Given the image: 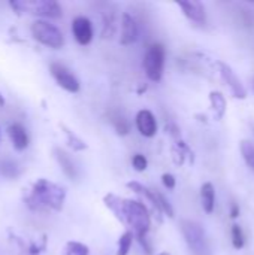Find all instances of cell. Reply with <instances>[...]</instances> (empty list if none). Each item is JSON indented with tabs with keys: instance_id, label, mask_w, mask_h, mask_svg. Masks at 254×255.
Listing matches in <instances>:
<instances>
[{
	"instance_id": "cell-12",
	"label": "cell",
	"mask_w": 254,
	"mask_h": 255,
	"mask_svg": "<svg viewBox=\"0 0 254 255\" xmlns=\"http://www.w3.org/2000/svg\"><path fill=\"white\" fill-rule=\"evenodd\" d=\"M7 133H9V137H10L12 145L15 146V149L22 151V149L27 148V145H28V136H27L25 128L21 124H12L7 128Z\"/></svg>"
},
{
	"instance_id": "cell-3",
	"label": "cell",
	"mask_w": 254,
	"mask_h": 255,
	"mask_svg": "<svg viewBox=\"0 0 254 255\" xmlns=\"http://www.w3.org/2000/svg\"><path fill=\"white\" fill-rule=\"evenodd\" d=\"M181 230L186 239V244L189 245L193 255H210V244L205 235V230L201 224L195 221L184 220L181 223Z\"/></svg>"
},
{
	"instance_id": "cell-7",
	"label": "cell",
	"mask_w": 254,
	"mask_h": 255,
	"mask_svg": "<svg viewBox=\"0 0 254 255\" xmlns=\"http://www.w3.org/2000/svg\"><path fill=\"white\" fill-rule=\"evenodd\" d=\"M49 70L61 88H64L69 93H78L79 91V81L66 66H63L60 63H52L49 66Z\"/></svg>"
},
{
	"instance_id": "cell-4",
	"label": "cell",
	"mask_w": 254,
	"mask_h": 255,
	"mask_svg": "<svg viewBox=\"0 0 254 255\" xmlns=\"http://www.w3.org/2000/svg\"><path fill=\"white\" fill-rule=\"evenodd\" d=\"M10 6L18 12H25L30 15H42L49 18H58L63 13L60 4L52 0H18V1H10Z\"/></svg>"
},
{
	"instance_id": "cell-2",
	"label": "cell",
	"mask_w": 254,
	"mask_h": 255,
	"mask_svg": "<svg viewBox=\"0 0 254 255\" xmlns=\"http://www.w3.org/2000/svg\"><path fill=\"white\" fill-rule=\"evenodd\" d=\"M64 188L48 182L46 179H40L34 184L31 196L28 197V205L34 209H54L60 211L64 203Z\"/></svg>"
},
{
	"instance_id": "cell-8",
	"label": "cell",
	"mask_w": 254,
	"mask_h": 255,
	"mask_svg": "<svg viewBox=\"0 0 254 255\" xmlns=\"http://www.w3.org/2000/svg\"><path fill=\"white\" fill-rule=\"evenodd\" d=\"M219 67H220V73H222V78L223 81L228 84V87L231 88L232 94L238 99H246L247 97V91L241 82V79L237 76V73L225 63H219Z\"/></svg>"
},
{
	"instance_id": "cell-5",
	"label": "cell",
	"mask_w": 254,
	"mask_h": 255,
	"mask_svg": "<svg viewBox=\"0 0 254 255\" xmlns=\"http://www.w3.org/2000/svg\"><path fill=\"white\" fill-rule=\"evenodd\" d=\"M31 34L37 42H40L45 46L54 48V49H58L64 45L63 33L55 25H52L43 19H37L31 24Z\"/></svg>"
},
{
	"instance_id": "cell-24",
	"label": "cell",
	"mask_w": 254,
	"mask_h": 255,
	"mask_svg": "<svg viewBox=\"0 0 254 255\" xmlns=\"http://www.w3.org/2000/svg\"><path fill=\"white\" fill-rule=\"evenodd\" d=\"M238 215H240V208H238L237 203H234V205H232V209H231V217H232V218H237Z\"/></svg>"
},
{
	"instance_id": "cell-1",
	"label": "cell",
	"mask_w": 254,
	"mask_h": 255,
	"mask_svg": "<svg viewBox=\"0 0 254 255\" xmlns=\"http://www.w3.org/2000/svg\"><path fill=\"white\" fill-rule=\"evenodd\" d=\"M105 202H106V206L118 217V220L133 227L135 235L138 236V239L142 242V245L147 248V253L150 254L151 251L145 242V236H147V232L150 230L151 221H150L148 209L145 208V205H142L141 202H135V200H124L112 194L106 196Z\"/></svg>"
},
{
	"instance_id": "cell-22",
	"label": "cell",
	"mask_w": 254,
	"mask_h": 255,
	"mask_svg": "<svg viewBox=\"0 0 254 255\" xmlns=\"http://www.w3.org/2000/svg\"><path fill=\"white\" fill-rule=\"evenodd\" d=\"M67 137H69V145L73 149H84L85 148V143L82 140H79L75 134H72V131H69V130H67Z\"/></svg>"
},
{
	"instance_id": "cell-20",
	"label": "cell",
	"mask_w": 254,
	"mask_h": 255,
	"mask_svg": "<svg viewBox=\"0 0 254 255\" xmlns=\"http://www.w3.org/2000/svg\"><path fill=\"white\" fill-rule=\"evenodd\" d=\"M66 255H88V248L78 242H69L66 247Z\"/></svg>"
},
{
	"instance_id": "cell-9",
	"label": "cell",
	"mask_w": 254,
	"mask_h": 255,
	"mask_svg": "<svg viewBox=\"0 0 254 255\" xmlns=\"http://www.w3.org/2000/svg\"><path fill=\"white\" fill-rule=\"evenodd\" d=\"M72 33L79 45H88L93 39V25L88 18L76 16L72 22Z\"/></svg>"
},
{
	"instance_id": "cell-16",
	"label": "cell",
	"mask_w": 254,
	"mask_h": 255,
	"mask_svg": "<svg viewBox=\"0 0 254 255\" xmlns=\"http://www.w3.org/2000/svg\"><path fill=\"white\" fill-rule=\"evenodd\" d=\"M210 100H211V105L214 108V112H216L217 118L219 120L225 117V112H226V99L220 93L214 91V93L210 94Z\"/></svg>"
},
{
	"instance_id": "cell-18",
	"label": "cell",
	"mask_w": 254,
	"mask_h": 255,
	"mask_svg": "<svg viewBox=\"0 0 254 255\" xmlns=\"http://www.w3.org/2000/svg\"><path fill=\"white\" fill-rule=\"evenodd\" d=\"M132 244H133V233L126 232V233L120 238V242H118V253H117V255L129 254Z\"/></svg>"
},
{
	"instance_id": "cell-6",
	"label": "cell",
	"mask_w": 254,
	"mask_h": 255,
	"mask_svg": "<svg viewBox=\"0 0 254 255\" xmlns=\"http://www.w3.org/2000/svg\"><path fill=\"white\" fill-rule=\"evenodd\" d=\"M163 66H165V48L160 43H153L144 57V69L147 76L154 82L160 81L163 75Z\"/></svg>"
},
{
	"instance_id": "cell-21",
	"label": "cell",
	"mask_w": 254,
	"mask_h": 255,
	"mask_svg": "<svg viewBox=\"0 0 254 255\" xmlns=\"http://www.w3.org/2000/svg\"><path fill=\"white\" fill-rule=\"evenodd\" d=\"M132 164H133V167H135L136 170L142 172V170L147 169V158H145L142 154H136V155L132 158Z\"/></svg>"
},
{
	"instance_id": "cell-23",
	"label": "cell",
	"mask_w": 254,
	"mask_h": 255,
	"mask_svg": "<svg viewBox=\"0 0 254 255\" xmlns=\"http://www.w3.org/2000/svg\"><path fill=\"white\" fill-rule=\"evenodd\" d=\"M163 184H165V187L166 188H169V190H172V188H175V178L172 176V175H169V173H166V175H163Z\"/></svg>"
},
{
	"instance_id": "cell-19",
	"label": "cell",
	"mask_w": 254,
	"mask_h": 255,
	"mask_svg": "<svg viewBox=\"0 0 254 255\" xmlns=\"http://www.w3.org/2000/svg\"><path fill=\"white\" fill-rule=\"evenodd\" d=\"M244 244H246V238H244L243 229L238 224H235L232 227V245L235 250H243Z\"/></svg>"
},
{
	"instance_id": "cell-10",
	"label": "cell",
	"mask_w": 254,
	"mask_h": 255,
	"mask_svg": "<svg viewBox=\"0 0 254 255\" xmlns=\"http://www.w3.org/2000/svg\"><path fill=\"white\" fill-rule=\"evenodd\" d=\"M136 127H138L139 133L145 137H153L157 133V121H156L154 115L147 109L138 112Z\"/></svg>"
},
{
	"instance_id": "cell-14",
	"label": "cell",
	"mask_w": 254,
	"mask_h": 255,
	"mask_svg": "<svg viewBox=\"0 0 254 255\" xmlns=\"http://www.w3.org/2000/svg\"><path fill=\"white\" fill-rule=\"evenodd\" d=\"M201 199H202V206L207 214H213L214 205H216V191L214 185L211 182H207L201 188Z\"/></svg>"
},
{
	"instance_id": "cell-17",
	"label": "cell",
	"mask_w": 254,
	"mask_h": 255,
	"mask_svg": "<svg viewBox=\"0 0 254 255\" xmlns=\"http://www.w3.org/2000/svg\"><path fill=\"white\" fill-rule=\"evenodd\" d=\"M241 154H243L244 161L254 172V143L249 142V140H243L241 142Z\"/></svg>"
},
{
	"instance_id": "cell-11",
	"label": "cell",
	"mask_w": 254,
	"mask_h": 255,
	"mask_svg": "<svg viewBox=\"0 0 254 255\" xmlns=\"http://www.w3.org/2000/svg\"><path fill=\"white\" fill-rule=\"evenodd\" d=\"M178 6L183 9L184 15L198 22V24H204L205 22V7L201 1H178Z\"/></svg>"
},
{
	"instance_id": "cell-26",
	"label": "cell",
	"mask_w": 254,
	"mask_h": 255,
	"mask_svg": "<svg viewBox=\"0 0 254 255\" xmlns=\"http://www.w3.org/2000/svg\"><path fill=\"white\" fill-rule=\"evenodd\" d=\"M160 255H169V254H168V253H162V254H160Z\"/></svg>"
},
{
	"instance_id": "cell-13",
	"label": "cell",
	"mask_w": 254,
	"mask_h": 255,
	"mask_svg": "<svg viewBox=\"0 0 254 255\" xmlns=\"http://www.w3.org/2000/svg\"><path fill=\"white\" fill-rule=\"evenodd\" d=\"M136 36H138V27L135 19L130 15L124 13L123 24H121V43L129 45L136 40Z\"/></svg>"
},
{
	"instance_id": "cell-15",
	"label": "cell",
	"mask_w": 254,
	"mask_h": 255,
	"mask_svg": "<svg viewBox=\"0 0 254 255\" xmlns=\"http://www.w3.org/2000/svg\"><path fill=\"white\" fill-rule=\"evenodd\" d=\"M54 152H55V157H57V160H58V163H60V166H61L64 175L69 176L70 179H75V178H76V169H75L73 161H72V160L67 157V154L63 152L61 149H55Z\"/></svg>"
},
{
	"instance_id": "cell-25",
	"label": "cell",
	"mask_w": 254,
	"mask_h": 255,
	"mask_svg": "<svg viewBox=\"0 0 254 255\" xmlns=\"http://www.w3.org/2000/svg\"><path fill=\"white\" fill-rule=\"evenodd\" d=\"M3 103H4V102H3V97H1V94H0V106H3Z\"/></svg>"
}]
</instances>
